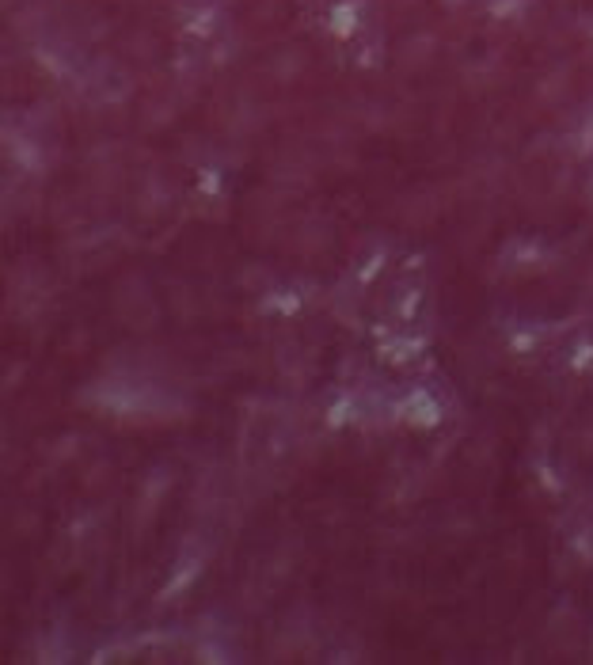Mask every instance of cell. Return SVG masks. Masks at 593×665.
Masks as SVG:
<instances>
[{"label":"cell","mask_w":593,"mask_h":665,"mask_svg":"<svg viewBox=\"0 0 593 665\" xmlns=\"http://www.w3.org/2000/svg\"><path fill=\"white\" fill-rule=\"evenodd\" d=\"M335 31L350 34L354 31V8H335Z\"/></svg>","instance_id":"6da1fadb"}]
</instances>
